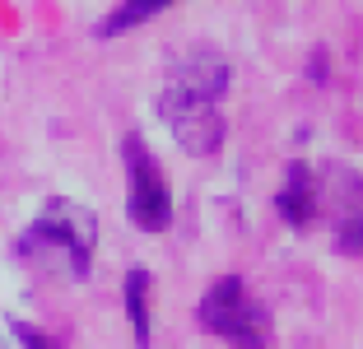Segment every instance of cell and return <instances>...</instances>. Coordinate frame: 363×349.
Returning <instances> with one entry per match:
<instances>
[{"label": "cell", "mask_w": 363, "mask_h": 349, "mask_svg": "<svg viewBox=\"0 0 363 349\" xmlns=\"http://www.w3.org/2000/svg\"><path fill=\"white\" fill-rule=\"evenodd\" d=\"M224 89H228V61L214 52L186 56L168 74V89L159 98V116L168 121L172 140L196 159H205V154H214L224 145V116H219Z\"/></svg>", "instance_id": "1"}, {"label": "cell", "mask_w": 363, "mask_h": 349, "mask_svg": "<svg viewBox=\"0 0 363 349\" xmlns=\"http://www.w3.org/2000/svg\"><path fill=\"white\" fill-rule=\"evenodd\" d=\"M94 243H98L94 210L79 201H65V196H52L38 210V219L23 228L19 252L65 279H84L89 265H94Z\"/></svg>", "instance_id": "2"}, {"label": "cell", "mask_w": 363, "mask_h": 349, "mask_svg": "<svg viewBox=\"0 0 363 349\" xmlns=\"http://www.w3.org/2000/svg\"><path fill=\"white\" fill-rule=\"evenodd\" d=\"M201 326L238 349H275L270 312L247 294V284L238 275H224L210 284V294L201 298Z\"/></svg>", "instance_id": "3"}, {"label": "cell", "mask_w": 363, "mask_h": 349, "mask_svg": "<svg viewBox=\"0 0 363 349\" xmlns=\"http://www.w3.org/2000/svg\"><path fill=\"white\" fill-rule=\"evenodd\" d=\"M121 154H126V172H130V196H126L130 223L145 233H163L172 223V191H168V177H163L159 159L145 149L140 135L121 140Z\"/></svg>", "instance_id": "4"}, {"label": "cell", "mask_w": 363, "mask_h": 349, "mask_svg": "<svg viewBox=\"0 0 363 349\" xmlns=\"http://www.w3.org/2000/svg\"><path fill=\"white\" fill-rule=\"evenodd\" d=\"M275 205H279V219L294 223V228L312 223V214H317V182H312V168H308V163H289L284 187H279Z\"/></svg>", "instance_id": "5"}, {"label": "cell", "mask_w": 363, "mask_h": 349, "mask_svg": "<svg viewBox=\"0 0 363 349\" xmlns=\"http://www.w3.org/2000/svg\"><path fill=\"white\" fill-rule=\"evenodd\" d=\"M168 5H182V0H121L117 10H112L103 23H98V38H117V33H130V28H140L145 19L163 14Z\"/></svg>", "instance_id": "6"}, {"label": "cell", "mask_w": 363, "mask_h": 349, "mask_svg": "<svg viewBox=\"0 0 363 349\" xmlns=\"http://www.w3.org/2000/svg\"><path fill=\"white\" fill-rule=\"evenodd\" d=\"M126 312L135 326V345H150V275L145 270L126 275Z\"/></svg>", "instance_id": "7"}, {"label": "cell", "mask_w": 363, "mask_h": 349, "mask_svg": "<svg viewBox=\"0 0 363 349\" xmlns=\"http://www.w3.org/2000/svg\"><path fill=\"white\" fill-rule=\"evenodd\" d=\"M10 331L19 336V345H23V349H56V345H52V336H43V331H33L28 321H10Z\"/></svg>", "instance_id": "8"}, {"label": "cell", "mask_w": 363, "mask_h": 349, "mask_svg": "<svg viewBox=\"0 0 363 349\" xmlns=\"http://www.w3.org/2000/svg\"><path fill=\"white\" fill-rule=\"evenodd\" d=\"M335 247H340L345 256H359V210L340 223V243H335Z\"/></svg>", "instance_id": "9"}, {"label": "cell", "mask_w": 363, "mask_h": 349, "mask_svg": "<svg viewBox=\"0 0 363 349\" xmlns=\"http://www.w3.org/2000/svg\"><path fill=\"white\" fill-rule=\"evenodd\" d=\"M0 349H10V345H0Z\"/></svg>", "instance_id": "10"}]
</instances>
